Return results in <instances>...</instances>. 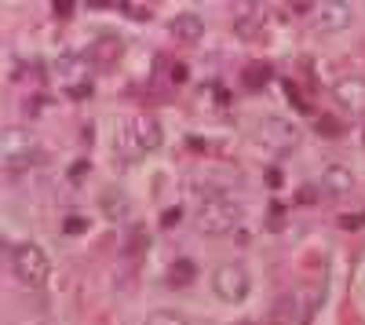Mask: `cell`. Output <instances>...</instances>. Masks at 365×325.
<instances>
[{"label":"cell","mask_w":365,"mask_h":325,"mask_svg":"<svg viewBox=\"0 0 365 325\" xmlns=\"http://www.w3.org/2000/svg\"><path fill=\"white\" fill-rule=\"evenodd\" d=\"M11 271H15V278L23 281L26 289H37V285H44L48 274H52V259H48V252L40 245L23 242V245L11 249Z\"/></svg>","instance_id":"6da1fadb"},{"label":"cell","mask_w":365,"mask_h":325,"mask_svg":"<svg viewBox=\"0 0 365 325\" xmlns=\"http://www.w3.org/2000/svg\"><path fill=\"white\" fill-rule=\"evenodd\" d=\"M238 205L234 201H227V198H205L201 201V208H198V227L205 230V234H227V230H234L238 227Z\"/></svg>","instance_id":"7a4b0ae2"},{"label":"cell","mask_w":365,"mask_h":325,"mask_svg":"<svg viewBox=\"0 0 365 325\" xmlns=\"http://www.w3.org/2000/svg\"><path fill=\"white\" fill-rule=\"evenodd\" d=\"M249 271L241 267V264H223L216 274H212V289H216V296L220 300H227V303H241L245 296H249Z\"/></svg>","instance_id":"3957f363"},{"label":"cell","mask_w":365,"mask_h":325,"mask_svg":"<svg viewBox=\"0 0 365 325\" xmlns=\"http://www.w3.org/2000/svg\"><path fill=\"white\" fill-rule=\"evenodd\" d=\"M124 136H128V143H132L136 154H150V150L161 146V124H157V117H150V114H136V117H128Z\"/></svg>","instance_id":"277c9868"},{"label":"cell","mask_w":365,"mask_h":325,"mask_svg":"<svg viewBox=\"0 0 365 325\" xmlns=\"http://www.w3.org/2000/svg\"><path fill=\"white\" fill-rule=\"evenodd\" d=\"M168 33L179 40V45H198V40L205 37V23H201V15H194V11H183V15H176L168 23Z\"/></svg>","instance_id":"5b68a950"},{"label":"cell","mask_w":365,"mask_h":325,"mask_svg":"<svg viewBox=\"0 0 365 325\" xmlns=\"http://www.w3.org/2000/svg\"><path fill=\"white\" fill-rule=\"evenodd\" d=\"M333 95H336V102L343 106V110L365 114V81H361V77H347V81H336Z\"/></svg>","instance_id":"8992f818"},{"label":"cell","mask_w":365,"mask_h":325,"mask_svg":"<svg viewBox=\"0 0 365 325\" xmlns=\"http://www.w3.org/2000/svg\"><path fill=\"white\" fill-rule=\"evenodd\" d=\"M321 187H325L333 198H343V194L354 190V172L347 165H329L325 172H321Z\"/></svg>","instance_id":"52a82bcc"},{"label":"cell","mask_w":365,"mask_h":325,"mask_svg":"<svg viewBox=\"0 0 365 325\" xmlns=\"http://www.w3.org/2000/svg\"><path fill=\"white\" fill-rule=\"evenodd\" d=\"M260 139L267 143V146H292L296 143V128L289 124V121H277V117H267L263 124H260Z\"/></svg>","instance_id":"ba28073f"},{"label":"cell","mask_w":365,"mask_h":325,"mask_svg":"<svg viewBox=\"0 0 365 325\" xmlns=\"http://www.w3.org/2000/svg\"><path fill=\"white\" fill-rule=\"evenodd\" d=\"M55 70L66 77V81H88V70H92V59L88 52H77V55H62L55 62Z\"/></svg>","instance_id":"9c48e42d"},{"label":"cell","mask_w":365,"mask_h":325,"mask_svg":"<svg viewBox=\"0 0 365 325\" xmlns=\"http://www.w3.org/2000/svg\"><path fill=\"white\" fill-rule=\"evenodd\" d=\"M318 18H325L321 23V30H343L351 23V11H347V4H318V8H311Z\"/></svg>","instance_id":"30bf717a"},{"label":"cell","mask_w":365,"mask_h":325,"mask_svg":"<svg viewBox=\"0 0 365 325\" xmlns=\"http://www.w3.org/2000/svg\"><path fill=\"white\" fill-rule=\"evenodd\" d=\"M198 278V267L190 264V259H176V264L168 267V274H164V281H168V289H186L190 281Z\"/></svg>","instance_id":"8fae6325"},{"label":"cell","mask_w":365,"mask_h":325,"mask_svg":"<svg viewBox=\"0 0 365 325\" xmlns=\"http://www.w3.org/2000/svg\"><path fill=\"white\" fill-rule=\"evenodd\" d=\"M241 77H245V88H263V84L270 81V66L267 62H249V66L241 70Z\"/></svg>","instance_id":"7c38bea8"},{"label":"cell","mask_w":365,"mask_h":325,"mask_svg":"<svg viewBox=\"0 0 365 325\" xmlns=\"http://www.w3.org/2000/svg\"><path fill=\"white\" fill-rule=\"evenodd\" d=\"M146 325H186V318L176 314V311H150V314H146Z\"/></svg>","instance_id":"4fadbf2b"},{"label":"cell","mask_w":365,"mask_h":325,"mask_svg":"<svg viewBox=\"0 0 365 325\" xmlns=\"http://www.w3.org/2000/svg\"><path fill=\"white\" fill-rule=\"evenodd\" d=\"M336 227H343V230H361V227H365V212H351V215H340V220H336Z\"/></svg>","instance_id":"5bb4252c"},{"label":"cell","mask_w":365,"mask_h":325,"mask_svg":"<svg viewBox=\"0 0 365 325\" xmlns=\"http://www.w3.org/2000/svg\"><path fill=\"white\" fill-rule=\"evenodd\" d=\"M84 227H88L84 215H70V220H66V234H84Z\"/></svg>","instance_id":"9a60e30c"},{"label":"cell","mask_w":365,"mask_h":325,"mask_svg":"<svg viewBox=\"0 0 365 325\" xmlns=\"http://www.w3.org/2000/svg\"><path fill=\"white\" fill-rule=\"evenodd\" d=\"M318 132L336 136V132H340V121H333V117H318Z\"/></svg>","instance_id":"2e32d148"},{"label":"cell","mask_w":365,"mask_h":325,"mask_svg":"<svg viewBox=\"0 0 365 325\" xmlns=\"http://www.w3.org/2000/svg\"><path fill=\"white\" fill-rule=\"evenodd\" d=\"M238 33H241V37H249V33H256V15H252V11H249V18H245V15L238 18Z\"/></svg>","instance_id":"e0dca14e"},{"label":"cell","mask_w":365,"mask_h":325,"mask_svg":"<svg viewBox=\"0 0 365 325\" xmlns=\"http://www.w3.org/2000/svg\"><path fill=\"white\" fill-rule=\"evenodd\" d=\"M296 201H304V205H314V201H318V198H314V187H299Z\"/></svg>","instance_id":"ac0fdd59"},{"label":"cell","mask_w":365,"mask_h":325,"mask_svg":"<svg viewBox=\"0 0 365 325\" xmlns=\"http://www.w3.org/2000/svg\"><path fill=\"white\" fill-rule=\"evenodd\" d=\"M179 215H183L179 208H168V212L161 215V227H172V223H179Z\"/></svg>","instance_id":"d6986e66"},{"label":"cell","mask_w":365,"mask_h":325,"mask_svg":"<svg viewBox=\"0 0 365 325\" xmlns=\"http://www.w3.org/2000/svg\"><path fill=\"white\" fill-rule=\"evenodd\" d=\"M124 11H128V15H136V18H143V23L150 18V8H143V4H128Z\"/></svg>","instance_id":"ffe728a7"},{"label":"cell","mask_w":365,"mask_h":325,"mask_svg":"<svg viewBox=\"0 0 365 325\" xmlns=\"http://www.w3.org/2000/svg\"><path fill=\"white\" fill-rule=\"evenodd\" d=\"M267 183H270V187H282V172L270 168V172H267Z\"/></svg>","instance_id":"44dd1931"}]
</instances>
